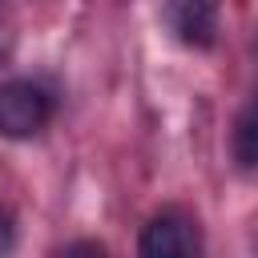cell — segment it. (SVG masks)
Segmentation results:
<instances>
[{
  "label": "cell",
  "mask_w": 258,
  "mask_h": 258,
  "mask_svg": "<svg viewBox=\"0 0 258 258\" xmlns=\"http://www.w3.org/2000/svg\"><path fill=\"white\" fill-rule=\"evenodd\" d=\"M48 93L32 81H4L0 85V133L4 137H32L48 121Z\"/></svg>",
  "instance_id": "cell-1"
},
{
  "label": "cell",
  "mask_w": 258,
  "mask_h": 258,
  "mask_svg": "<svg viewBox=\"0 0 258 258\" xmlns=\"http://www.w3.org/2000/svg\"><path fill=\"white\" fill-rule=\"evenodd\" d=\"M137 258H189V222L177 214H157L145 222Z\"/></svg>",
  "instance_id": "cell-2"
},
{
  "label": "cell",
  "mask_w": 258,
  "mask_h": 258,
  "mask_svg": "<svg viewBox=\"0 0 258 258\" xmlns=\"http://www.w3.org/2000/svg\"><path fill=\"white\" fill-rule=\"evenodd\" d=\"M165 20L177 32V40L181 44H194V48H206L214 40V32H218V8L214 4H202V0L169 4L165 8Z\"/></svg>",
  "instance_id": "cell-3"
},
{
  "label": "cell",
  "mask_w": 258,
  "mask_h": 258,
  "mask_svg": "<svg viewBox=\"0 0 258 258\" xmlns=\"http://www.w3.org/2000/svg\"><path fill=\"white\" fill-rule=\"evenodd\" d=\"M234 149H238L242 165H258V93H254V101L246 105V113H242V121H238Z\"/></svg>",
  "instance_id": "cell-4"
},
{
  "label": "cell",
  "mask_w": 258,
  "mask_h": 258,
  "mask_svg": "<svg viewBox=\"0 0 258 258\" xmlns=\"http://www.w3.org/2000/svg\"><path fill=\"white\" fill-rule=\"evenodd\" d=\"M56 258H109V250H105L101 242H73V246H64Z\"/></svg>",
  "instance_id": "cell-5"
},
{
  "label": "cell",
  "mask_w": 258,
  "mask_h": 258,
  "mask_svg": "<svg viewBox=\"0 0 258 258\" xmlns=\"http://www.w3.org/2000/svg\"><path fill=\"white\" fill-rule=\"evenodd\" d=\"M8 250H12V218L0 206V258H8Z\"/></svg>",
  "instance_id": "cell-6"
}]
</instances>
